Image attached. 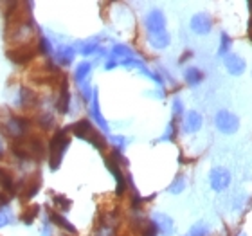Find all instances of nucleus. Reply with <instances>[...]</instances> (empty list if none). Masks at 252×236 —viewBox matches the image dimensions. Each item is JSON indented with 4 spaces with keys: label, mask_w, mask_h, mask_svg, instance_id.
<instances>
[{
    "label": "nucleus",
    "mask_w": 252,
    "mask_h": 236,
    "mask_svg": "<svg viewBox=\"0 0 252 236\" xmlns=\"http://www.w3.org/2000/svg\"><path fill=\"white\" fill-rule=\"evenodd\" d=\"M67 144H68L67 134H65L63 130L56 132L54 137L51 139V142H49V159H51V166H53V168H58L60 159H62Z\"/></svg>",
    "instance_id": "f257e3e1"
},
{
    "label": "nucleus",
    "mask_w": 252,
    "mask_h": 236,
    "mask_svg": "<svg viewBox=\"0 0 252 236\" xmlns=\"http://www.w3.org/2000/svg\"><path fill=\"white\" fill-rule=\"evenodd\" d=\"M215 125L216 128L221 132V134H236L238 128H240V119H238L236 114H232L229 110H220L215 117Z\"/></svg>",
    "instance_id": "f03ea898"
},
{
    "label": "nucleus",
    "mask_w": 252,
    "mask_h": 236,
    "mask_svg": "<svg viewBox=\"0 0 252 236\" xmlns=\"http://www.w3.org/2000/svg\"><path fill=\"white\" fill-rule=\"evenodd\" d=\"M209 184L215 191H223L231 184V173L225 168H213L209 173Z\"/></svg>",
    "instance_id": "7ed1b4c3"
},
{
    "label": "nucleus",
    "mask_w": 252,
    "mask_h": 236,
    "mask_svg": "<svg viewBox=\"0 0 252 236\" xmlns=\"http://www.w3.org/2000/svg\"><path fill=\"white\" fill-rule=\"evenodd\" d=\"M211 29H213V20L207 13H198L191 18V31L196 33V34H209Z\"/></svg>",
    "instance_id": "20e7f679"
},
{
    "label": "nucleus",
    "mask_w": 252,
    "mask_h": 236,
    "mask_svg": "<svg viewBox=\"0 0 252 236\" xmlns=\"http://www.w3.org/2000/svg\"><path fill=\"white\" fill-rule=\"evenodd\" d=\"M146 27L153 36H155V34H162V33H166L164 31V27H166V18H164L162 13H160V11H152L146 18Z\"/></svg>",
    "instance_id": "39448f33"
},
{
    "label": "nucleus",
    "mask_w": 252,
    "mask_h": 236,
    "mask_svg": "<svg viewBox=\"0 0 252 236\" xmlns=\"http://www.w3.org/2000/svg\"><path fill=\"white\" fill-rule=\"evenodd\" d=\"M223 63H225L227 72L232 74V76H240L247 68V63H245V60L240 54H229V56L223 58Z\"/></svg>",
    "instance_id": "423d86ee"
},
{
    "label": "nucleus",
    "mask_w": 252,
    "mask_h": 236,
    "mask_svg": "<svg viewBox=\"0 0 252 236\" xmlns=\"http://www.w3.org/2000/svg\"><path fill=\"white\" fill-rule=\"evenodd\" d=\"M202 128V116L198 112H188L184 119V132L186 134H193V132H198Z\"/></svg>",
    "instance_id": "0eeeda50"
},
{
    "label": "nucleus",
    "mask_w": 252,
    "mask_h": 236,
    "mask_svg": "<svg viewBox=\"0 0 252 236\" xmlns=\"http://www.w3.org/2000/svg\"><path fill=\"white\" fill-rule=\"evenodd\" d=\"M184 79L186 83L191 85V87H196V85L202 83V79H204V74H202V70L196 67H189L188 70L184 72Z\"/></svg>",
    "instance_id": "6e6552de"
},
{
    "label": "nucleus",
    "mask_w": 252,
    "mask_h": 236,
    "mask_svg": "<svg viewBox=\"0 0 252 236\" xmlns=\"http://www.w3.org/2000/svg\"><path fill=\"white\" fill-rule=\"evenodd\" d=\"M157 227L160 229V231L164 233V235H173V222H171V218L169 216H166V215H160V216H157Z\"/></svg>",
    "instance_id": "1a4fd4ad"
},
{
    "label": "nucleus",
    "mask_w": 252,
    "mask_h": 236,
    "mask_svg": "<svg viewBox=\"0 0 252 236\" xmlns=\"http://www.w3.org/2000/svg\"><path fill=\"white\" fill-rule=\"evenodd\" d=\"M229 49H231V38L227 36L225 33H221V42H220V47H218V56H220V58L229 56Z\"/></svg>",
    "instance_id": "9d476101"
},
{
    "label": "nucleus",
    "mask_w": 252,
    "mask_h": 236,
    "mask_svg": "<svg viewBox=\"0 0 252 236\" xmlns=\"http://www.w3.org/2000/svg\"><path fill=\"white\" fill-rule=\"evenodd\" d=\"M211 235V229L209 226H205V224H196L189 229V233L186 236H209Z\"/></svg>",
    "instance_id": "9b49d317"
},
{
    "label": "nucleus",
    "mask_w": 252,
    "mask_h": 236,
    "mask_svg": "<svg viewBox=\"0 0 252 236\" xmlns=\"http://www.w3.org/2000/svg\"><path fill=\"white\" fill-rule=\"evenodd\" d=\"M152 45L157 49H162V47H168L169 45V34L168 33H162V34H155L152 40Z\"/></svg>",
    "instance_id": "f8f14e48"
},
{
    "label": "nucleus",
    "mask_w": 252,
    "mask_h": 236,
    "mask_svg": "<svg viewBox=\"0 0 252 236\" xmlns=\"http://www.w3.org/2000/svg\"><path fill=\"white\" fill-rule=\"evenodd\" d=\"M186 188V178L184 177H177L175 178V182L171 184V188H169V193H180V191H184Z\"/></svg>",
    "instance_id": "ddd939ff"
},
{
    "label": "nucleus",
    "mask_w": 252,
    "mask_h": 236,
    "mask_svg": "<svg viewBox=\"0 0 252 236\" xmlns=\"http://www.w3.org/2000/svg\"><path fill=\"white\" fill-rule=\"evenodd\" d=\"M182 112H184V105H182V101L175 100V103H173V116H175V119L182 117Z\"/></svg>",
    "instance_id": "4468645a"
},
{
    "label": "nucleus",
    "mask_w": 252,
    "mask_h": 236,
    "mask_svg": "<svg viewBox=\"0 0 252 236\" xmlns=\"http://www.w3.org/2000/svg\"><path fill=\"white\" fill-rule=\"evenodd\" d=\"M89 68H90L89 63H83V65H79V67H78V74H76V76H78V79H83L85 76L89 74Z\"/></svg>",
    "instance_id": "2eb2a0df"
}]
</instances>
